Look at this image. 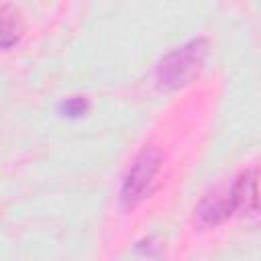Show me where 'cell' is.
Listing matches in <instances>:
<instances>
[{"instance_id":"obj_2","label":"cell","mask_w":261,"mask_h":261,"mask_svg":"<svg viewBox=\"0 0 261 261\" xmlns=\"http://www.w3.org/2000/svg\"><path fill=\"white\" fill-rule=\"evenodd\" d=\"M161 165L159 151L155 147H145L133 161L122 188H120V204L124 208H135L141 200H145L155 184L157 171Z\"/></svg>"},{"instance_id":"obj_1","label":"cell","mask_w":261,"mask_h":261,"mask_svg":"<svg viewBox=\"0 0 261 261\" xmlns=\"http://www.w3.org/2000/svg\"><path fill=\"white\" fill-rule=\"evenodd\" d=\"M206 53H208L206 39H194L173 49L157 65V84L165 90H177L188 86L202 71Z\"/></svg>"},{"instance_id":"obj_3","label":"cell","mask_w":261,"mask_h":261,"mask_svg":"<svg viewBox=\"0 0 261 261\" xmlns=\"http://www.w3.org/2000/svg\"><path fill=\"white\" fill-rule=\"evenodd\" d=\"M232 212H237V200H234V190L230 186H220L212 190L196 208V218L204 226H214L228 218Z\"/></svg>"},{"instance_id":"obj_5","label":"cell","mask_w":261,"mask_h":261,"mask_svg":"<svg viewBox=\"0 0 261 261\" xmlns=\"http://www.w3.org/2000/svg\"><path fill=\"white\" fill-rule=\"evenodd\" d=\"M86 108H88V102H86L84 98H71V100H67V102L63 104V110H65V114H69V116H80V114L86 112Z\"/></svg>"},{"instance_id":"obj_4","label":"cell","mask_w":261,"mask_h":261,"mask_svg":"<svg viewBox=\"0 0 261 261\" xmlns=\"http://www.w3.org/2000/svg\"><path fill=\"white\" fill-rule=\"evenodd\" d=\"M20 37V20H18V14L8 6L4 4L0 8V39H2V47L8 49L12 43H16Z\"/></svg>"}]
</instances>
